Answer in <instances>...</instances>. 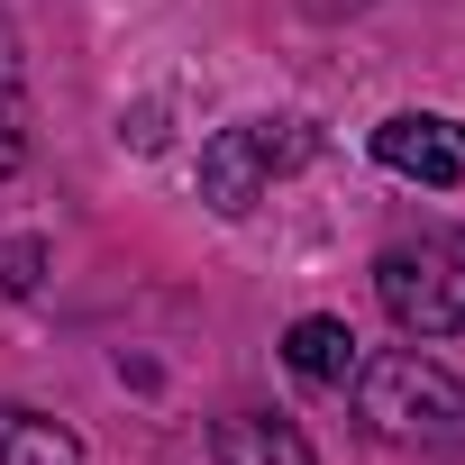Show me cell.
I'll list each match as a JSON object with an SVG mask.
<instances>
[{"label":"cell","instance_id":"1","mask_svg":"<svg viewBox=\"0 0 465 465\" xmlns=\"http://www.w3.org/2000/svg\"><path fill=\"white\" fill-rule=\"evenodd\" d=\"M356 420L411 456H465V383L420 347H383L356 365Z\"/></svg>","mask_w":465,"mask_h":465},{"label":"cell","instance_id":"2","mask_svg":"<svg viewBox=\"0 0 465 465\" xmlns=\"http://www.w3.org/2000/svg\"><path fill=\"white\" fill-rule=\"evenodd\" d=\"M374 292H383V311H392L411 338H456V329H465V228L383 247Z\"/></svg>","mask_w":465,"mask_h":465},{"label":"cell","instance_id":"3","mask_svg":"<svg viewBox=\"0 0 465 465\" xmlns=\"http://www.w3.org/2000/svg\"><path fill=\"white\" fill-rule=\"evenodd\" d=\"M302 155H311V128H302V119H238V128H219V137L201 146V201H210L219 219H247V210L265 201V183L292 173Z\"/></svg>","mask_w":465,"mask_h":465},{"label":"cell","instance_id":"4","mask_svg":"<svg viewBox=\"0 0 465 465\" xmlns=\"http://www.w3.org/2000/svg\"><path fill=\"white\" fill-rule=\"evenodd\" d=\"M374 155L392 164V173H411V183H465V128L456 119H429V110H401V119H383L374 128Z\"/></svg>","mask_w":465,"mask_h":465},{"label":"cell","instance_id":"5","mask_svg":"<svg viewBox=\"0 0 465 465\" xmlns=\"http://www.w3.org/2000/svg\"><path fill=\"white\" fill-rule=\"evenodd\" d=\"M210 447H219V465H320L311 438L292 420H265V411H228L210 429Z\"/></svg>","mask_w":465,"mask_h":465},{"label":"cell","instance_id":"6","mask_svg":"<svg viewBox=\"0 0 465 465\" xmlns=\"http://www.w3.org/2000/svg\"><path fill=\"white\" fill-rule=\"evenodd\" d=\"M283 356H292V374H302V383H356V365H365V347H356V329H347V320H292Z\"/></svg>","mask_w":465,"mask_h":465},{"label":"cell","instance_id":"7","mask_svg":"<svg viewBox=\"0 0 465 465\" xmlns=\"http://www.w3.org/2000/svg\"><path fill=\"white\" fill-rule=\"evenodd\" d=\"M0 465H83V438L46 411H0Z\"/></svg>","mask_w":465,"mask_h":465},{"label":"cell","instance_id":"8","mask_svg":"<svg viewBox=\"0 0 465 465\" xmlns=\"http://www.w3.org/2000/svg\"><path fill=\"white\" fill-rule=\"evenodd\" d=\"M19 146H28V92H19V37L0 19V173L19 164Z\"/></svg>","mask_w":465,"mask_h":465},{"label":"cell","instance_id":"9","mask_svg":"<svg viewBox=\"0 0 465 465\" xmlns=\"http://www.w3.org/2000/svg\"><path fill=\"white\" fill-rule=\"evenodd\" d=\"M0 283L28 292V283H37V247H10V256H0Z\"/></svg>","mask_w":465,"mask_h":465}]
</instances>
